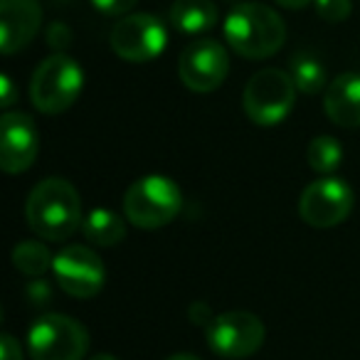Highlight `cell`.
Listing matches in <instances>:
<instances>
[{"label":"cell","mask_w":360,"mask_h":360,"mask_svg":"<svg viewBox=\"0 0 360 360\" xmlns=\"http://www.w3.org/2000/svg\"><path fill=\"white\" fill-rule=\"evenodd\" d=\"M30 230L47 242H65L82 227V198L65 178H45L25 202Z\"/></svg>","instance_id":"cell-1"},{"label":"cell","mask_w":360,"mask_h":360,"mask_svg":"<svg viewBox=\"0 0 360 360\" xmlns=\"http://www.w3.org/2000/svg\"><path fill=\"white\" fill-rule=\"evenodd\" d=\"M225 40L245 60H266L286 42V25L264 3H240L225 18Z\"/></svg>","instance_id":"cell-2"},{"label":"cell","mask_w":360,"mask_h":360,"mask_svg":"<svg viewBox=\"0 0 360 360\" xmlns=\"http://www.w3.org/2000/svg\"><path fill=\"white\" fill-rule=\"evenodd\" d=\"M183 207L178 183L165 175H146L131 183L124 195V215L141 230H158L175 220Z\"/></svg>","instance_id":"cell-3"},{"label":"cell","mask_w":360,"mask_h":360,"mask_svg":"<svg viewBox=\"0 0 360 360\" xmlns=\"http://www.w3.org/2000/svg\"><path fill=\"white\" fill-rule=\"evenodd\" d=\"M84 86V72L72 57L65 52L50 55L37 65L30 79V99L32 106L42 114H62L67 111L82 94Z\"/></svg>","instance_id":"cell-4"},{"label":"cell","mask_w":360,"mask_h":360,"mask_svg":"<svg viewBox=\"0 0 360 360\" xmlns=\"http://www.w3.org/2000/svg\"><path fill=\"white\" fill-rule=\"evenodd\" d=\"M296 91L299 89H296L289 72L266 67V70H259L250 77L245 94H242V106H245V114L250 116L252 124L269 129V126L281 124L291 114Z\"/></svg>","instance_id":"cell-5"},{"label":"cell","mask_w":360,"mask_h":360,"mask_svg":"<svg viewBox=\"0 0 360 360\" xmlns=\"http://www.w3.org/2000/svg\"><path fill=\"white\" fill-rule=\"evenodd\" d=\"M32 360H84L89 333L79 321L65 314H45L27 330Z\"/></svg>","instance_id":"cell-6"},{"label":"cell","mask_w":360,"mask_h":360,"mask_svg":"<svg viewBox=\"0 0 360 360\" xmlns=\"http://www.w3.org/2000/svg\"><path fill=\"white\" fill-rule=\"evenodd\" d=\"M353 205L355 195L348 183L333 178V175H326L304 188L299 198V215L306 225L316 227V230H330L348 220Z\"/></svg>","instance_id":"cell-7"},{"label":"cell","mask_w":360,"mask_h":360,"mask_svg":"<svg viewBox=\"0 0 360 360\" xmlns=\"http://www.w3.org/2000/svg\"><path fill=\"white\" fill-rule=\"evenodd\" d=\"M111 50L126 62H150L165 50L168 45V30L163 20H158L150 13H129L119 18L111 27Z\"/></svg>","instance_id":"cell-8"},{"label":"cell","mask_w":360,"mask_h":360,"mask_svg":"<svg viewBox=\"0 0 360 360\" xmlns=\"http://www.w3.org/2000/svg\"><path fill=\"white\" fill-rule=\"evenodd\" d=\"M266 338L264 323L250 311H225L207 326V345L222 358H250L262 348Z\"/></svg>","instance_id":"cell-9"},{"label":"cell","mask_w":360,"mask_h":360,"mask_svg":"<svg viewBox=\"0 0 360 360\" xmlns=\"http://www.w3.org/2000/svg\"><path fill=\"white\" fill-rule=\"evenodd\" d=\"M230 75V55L225 45L210 37L191 42L178 60V77L191 91L210 94L220 89Z\"/></svg>","instance_id":"cell-10"},{"label":"cell","mask_w":360,"mask_h":360,"mask_svg":"<svg viewBox=\"0 0 360 360\" xmlns=\"http://www.w3.org/2000/svg\"><path fill=\"white\" fill-rule=\"evenodd\" d=\"M52 274L65 294L72 299H91L104 289V262L91 247L84 245H67L55 255Z\"/></svg>","instance_id":"cell-11"},{"label":"cell","mask_w":360,"mask_h":360,"mask_svg":"<svg viewBox=\"0 0 360 360\" xmlns=\"http://www.w3.org/2000/svg\"><path fill=\"white\" fill-rule=\"evenodd\" d=\"M40 153V134L32 116L6 111L0 119V168L8 175L25 173Z\"/></svg>","instance_id":"cell-12"},{"label":"cell","mask_w":360,"mask_h":360,"mask_svg":"<svg viewBox=\"0 0 360 360\" xmlns=\"http://www.w3.org/2000/svg\"><path fill=\"white\" fill-rule=\"evenodd\" d=\"M42 25L40 0H0V50L15 55L25 50Z\"/></svg>","instance_id":"cell-13"},{"label":"cell","mask_w":360,"mask_h":360,"mask_svg":"<svg viewBox=\"0 0 360 360\" xmlns=\"http://www.w3.org/2000/svg\"><path fill=\"white\" fill-rule=\"evenodd\" d=\"M323 109L333 124L343 129H360V75L343 72L338 75L323 94Z\"/></svg>","instance_id":"cell-14"},{"label":"cell","mask_w":360,"mask_h":360,"mask_svg":"<svg viewBox=\"0 0 360 360\" xmlns=\"http://www.w3.org/2000/svg\"><path fill=\"white\" fill-rule=\"evenodd\" d=\"M168 18L170 25L183 35H202L217 25L220 11L212 0H175Z\"/></svg>","instance_id":"cell-15"},{"label":"cell","mask_w":360,"mask_h":360,"mask_svg":"<svg viewBox=\"0 0 360 360\" xmlns=\"http://www.w3.org/2000/svg\"><path fill=\"white\" fill-rule=\"evenodd\" d=\"M82 232H84L86 242H91V245L116 247L124 242L126 225L116 212L106 210V207H94V210L82 220Z\"/></svg>","instance_id":"cell-16"},{"label":"cell","mask_w":360,"mask_h":360,"mask_svg":"<svg viewBox=\"0 0 360 360\" xmlns=\"http://www.w3.org/2000/svg\"><path fill=\"white\" fill-rule=\"evenodd\" d=\"M291 79H294L296 89L304 94H319L328 86V77H326V67L319 57L309 55V52H299L291 57Z\"/></svg>","instance_id":"cell-17"},{"label":"cell","mask_w":360,"mask_h":360,"mask_svg":"<svg viewBox=\"0 0 360 360\" xmlns=\"http://www.w3.org/2000/svg\"><path fill=\"white\" fill-rule=\"evenodd\" d=\"M52 262H55V257L50 255V250L35 240L20 242L13 250V264L25 276H42L52 269Z\"/></svg>","instance_id":"cell-18"},{"label":"cell","mask_w":360,"mask_h":360,"mask_svg":"<svg viewBox=\"0 0 360 360\" xmlns=\"http://www.w3.org/2000/svg\"><path fill=\"white\" fill-rule=\"evenodd\" d=\"M306 160L309 165L321 175H333L338 170L340 160H343V148H340V141L333 136H316L309 143L306 150Z\"/></svg>","instance_id":"cell-19"},{"label":"cell","mask_w":360,"mask_h":360,"mask_svg":"<svg viewBox=\"0 0 360 360\" xmlns=\"http://www.w3.org/2000/svg\"><path fill=\"white\" fill-rule=\"evenodd\" d=\"M316 13L326 22H343L353 13V0H314Z\"/></svg>","instance_id":"cell-20"},{"label":"cell","mask_w":360,"mask_h":360,"mask_svg":"<svg viewBox=\"0 0 360 360\" xmlns=\"http://www.w3.org/2000/svg\"><path fill=\"white\" fill-rule=\"evenodd\" d=\"M139 0H91V6L109 18H124L136 8Z\"/></svg>","instance_id":"cell-21"},{"label":"cell","mask_w":360,"mask_h":360,"mask_svg":"<svg viewBox=\"0 0 360 360\" xmlns=\"http://www.w3.org/2000/svg\"><path fill=\"white\" fill-rule=\"evenodd\" d=\"M72 42V32L70 27L65 25V22H55V25L47 30V45L55 47V50H65L67 45Z\"/></svg>","instance_id":"cell-22"},{"label":"cell","mask_w":360,"mask_h":360,"mask_svg":"<svg viewBox=\"0 0 360 360\" xmlns=\"http://www.w3.org/2000/svg\"><path fill=\"white\" fill-rule=\"evenodd\" d=\"M27 299H30L32 306H47L52 299L50 284H47V281H32V284L27 286Z\"/></svg>","instance_id":"cell-23"},{"label":"cell","mask_w":360,"mask_h":360,"mask_svg":"<svg viewBox=\"0 0 360 360\" xmlns=\"http://www.w3.org/2000/svg\"><path fill=\"white\" fill-rule=\"evenodd\" d=\"M0 360H22V348L11 333L0 335Z\"/></svg>","instance_id":"cell-24"},{"label":"cell","mask_w":360,"mask_h":360,"mask_svg":"<svg viewBox=\"0 0 360 360\" xmlns=\"http://www.w3.org/2000/svg\"><path fill=\"white\" fill-rule=\"evenodd\" d=\"M188 316H191V321L195 326H210L212 323V311L210 306L205 304V301H195V304H191V311H188Z\"/></svg>","instance_id":"cell-25"},{"label":"cell","mask_w":360,"mask_h":360,"mask_svg":"<svg viewBox=\"0 0 360 360\" xmlns=\"http://www.w3.org/2000/svg\"><path fill=\"white\" fill-rule=\"evenodd\" d=\"M0 104H3V109H11L15 104V86L8 75L0 77Z\"/></svg>","instance_id":"cell-26"},{"label":"cell","mask_w":360,"mask_h":360,"mask_svg":"<svg viewBox=\"0 0 360 360\" xmlns=\"http://www.w3.org/2000/svg\"><path fill=\"white\" fill-rule=\"evenodd\" d=\"M311 3H314V0H276V6L286 8V11H304Z\"/></svg>","instance_id":"cell-27"},{"label":"cell","mask_w":360,"mask_h":360,"mask_svg":"<svg viewBox=\"0 0 360 360\" xmlns=\"http://www.w3.org/2000/svg\"><path fill=\"white\" fill-rule=\"evenodd\" d=\"M165 360H200L198 355H191V353H175V355H168Z\"/></svg>","instance_id":"cell-28"},{"label":"cell","mask_w":360,"mask_h":360,"mask_svg":"<svg viewBox=\"0 0 360 360\" xmlns=\"http://www.w3.org/2000/svg\"><path fill=\"white\" fill-rule=\"evenodd\" d=\"M89 360H119V358H114L111 353H99V355H94V358H89Z\"/></svg>","instance_id":"cell-29"}]
</instances>
